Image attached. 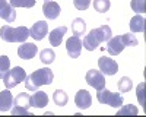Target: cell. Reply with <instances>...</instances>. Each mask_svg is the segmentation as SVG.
<instances>
[{
  "label": "cell",
  "instance_id": "6da1fadb",
  "mask_svg": "<svg viewBox=\"0 0 146 117\" xmlns=\"http://www.w3.org/2000/svg\"><path fill=\"white\" fill-rule=\"evenodd\" d=\"M54 79V73L51 69L42 67L36 69L35 72H32L29 76L25 78V86L28 91H36L42 85H50Z\"/></svg>",
  "mask_w": 146,
  "mask_h": 117
},
{
  "label": "cell",
  "instance_id": "7a4b0ae2",
  "mask_svg": "<svg viewBox=\"0 0 146 117\" xmlns=\"http://www.w3.org/2000/svg\"><path fill=\"white\" fill-rule=\"evenodd\" d=\"M111 35H113L111 28H110L108 25H101V27H98V28L92 29V31L86 35V37L83 38V43H82V44H83V47H85L88 51H94L101 43L108 41L110 38H111Z\"/></svg>",
  "mask_w": 146,
  "mask_h": 117
},
{
  "label": "cell",
  "instance_id": "3957f363",
  "mask_svg": "<svg viewBox=\"0 0 146 117\" xmlns=\"http://www.w3.org/2000/svg\"><path fill=\"white\" fill-rule=\"evenodd\" d=\"M137 45V40L133 34H123L117 35L114 38H110L107 41V51L111 56H117L123 51L126 47H135Z\"/></svg>",
  "mask_w": 146,
  "mask_h": 117
},
{
  "label": "cell",
  "instance_id": "277c9868",
  "mask_svg": "<svg viewBox=\"0 0 146 117\" xmlns=\"http://www.w3.org/2000/svg\"><path fill=\"white\" fill-rule=\"evenodd\" d=\"M28 37H29V29L27 27L12 28L9 25H5L0 28V38L6 43H25Z\"/></svg>",
  "mask_w": 146,
  "mask_h": 117
},
{
  "label": "cell",
  "instance_id": "5b68a950",
  "mask_svg": "<svg viewBox=\"0 0 146 117\" xmlns=\"http://www.w3.org/2000/svg\"><path fill=\"white\" fill-rule=\"evenodd\" d=\"M25 78H27V72L21 66H16L12 70L10 69L7 70V73L3 76V84L7 89H12V88L18 86L21 82L25 80Z\"/></svg>",
  "mask_w": 146,
  "mask_h": 117
},
{
  "label": "cell",
  "instance_id": "8992f818",
  "mask_svg": "<svg viewBox=\"0 0 146 117\" xmlns=\"http://www.w3.org/2000/svg\"><path fill=\"white\" fill-rule=\"evenodd\" d=\"M96 100H98L101 104H105V105H110V107H114V108H118L123 105L124 102V98L120 95V94H115V92H111L105 88H102L101 91H98L96 94Z\"/></svg>",
  "mask_w": 146,
  "mask_h": 117
},
{
  "label": "cell",
  "instance_id": "52a82bcc",
  "mask_svg": "<svg viewBox=\"0 0 146 117\" xmlns=\"http://www.w3.org/2000/svg\"><path fill=\"white\" fill-rule=\"evenodd\" d=\"M85 80H86L89 86H92L96 91H101L102 88H105V78L100 70H95V69L88 70L86 75H85Z\"/></svg>",
  "mask_w": 146,
  "mask_h": 117
},
{
  "label": "cell",
  "instance_id": "ba28073f",
  "mask_svg": "<svg viewBox=\"0 0 146 117\" xmlns=\"http://www.w3.org/2000/svg\"><path fill=\"white\" fill-rule=\"evenodd\" d=\"M48 32V23L45 21H36L29 29V37H32L35 41H41L45 38Z\"/></svg>",
  "mask_w": 146,
  "mask_h": 117
},
{
  "label": "cell",
  "instance_id": "9c48e42d",
  "mask_svg": "<svg viewBox=\"0 0 146 117\" xmlns=\"http://www.w3.org/2000/svg\"><path fill=\"white\" fill-rule=\"evenodd\" d=\"M98 67L100 70H102V73L111 76L115 75L118 72V64L114 58H110V57H100L98 60Z\"/></svg>",
  "mask_w": 146,
  "mask_h": 117
},
{
  "label": "cell",
  "instance_id": "30bf717a",
  "mask_svg": "<svg viewBox=\"0 0 146 117\" xmlns=\"http://www.w3.org/2000/svg\"><path fill=\"white\" fill-rule=\"evenodd\" d=\"M66 50H67V54L70 56V58H78L80 56V51H82V41H80V38L76 37V35L70 37L66 41Z\"/></svg>",
  "mask_w": 146,
  "mask_h": 117
},
{
  "label": "cell",
  "instance_id": "8fae6325",
  "mask_svg": "<svg viewBox=\"0 0 146 117\" xmlns=\"http://www.w3.org/2000/svg\"><path fill=\"white\" fill-rule=\"evenodd\" d=\"M0 18L5 19L9 23L15 22V19H16L15 7L12 6L10 3H7L6 0H0Z\"/></svg>",
  "mask_w": 146,
  "mask_h": 117
},
{
  "label": "cell",
  "instance_id": "7c38bea8",
  "mask_svg": "<svg viewBox=\"0 0 146 117\" xmlns=\"http://www.w3.org/2000/svg\"><path fill=\"white\" fill-rule=\"evenodd\" d=\"M36 53H38V47L32 43H22L18 49V56L23 60H29V58L35 57Z\"/></svg>",
  "mask_w": 146,
  "mask_h": 117
},
{
  "label": "cell",
  "instance_id": "4fadbf2b",
  "mask_svg": "<svg viewBox=\"0 0 146 117\" xmlns=\"http://www.w3.org/2000/svg\"><path fill=\"white\" fill-rule=\"evenodd\" d=\"M60 12H62V9H60L57 2H51V0L44 2V5H42V13H44V16L47 19H56V18H58Z\"/></svg>",
  "mask_w": 146,
  "mask_h": 117
},
{
  "label": "cell",
  "instance_id": "5bb4252c",
  "mask_svg": "<svg viewBox=\"0 0 146 117\" xmlns=\"http://www.w3.org/2000/svg\"><path fill=\"white\" fill-rule=\"evenodd\" d=\"M75 104L78 105V107L80 110H86L91 107V104H92V97H91V94L86 91V89H80L78 91V94L75 95Z\"/></svg>",
  "mask_w": 146,
  "mask_h": 117
},
{
  "label": "cell",
  "instance_id": "9a60e30c",
  "mask_svg": "<svg viewBox=\"0 0 146 117\" xmlns=\"http://www.w3.org/2000/svg\"><path fill=\"white\" fill-rule=\"evenodd\" d=\"M29 104L31 107L44 108L45 105H48V95L44 91H35V94H32L29 98Z\"/></svg>",
  "mask_w": 146,
  "mask_h": 117
},
{
  "label": "cell",
  "instance_id": "2e32d148",
  "mask_svg": "<svg viewBox=\"0 0 146 117\" xmlns=\"http://www.w3.org/2000/svg\"><path fill=\"white\" fill-rule=\"evenodd\" d=\"M66 32H67V28H66V27H58V28L53 29V31L50 32V35H48L50 44H51L53 47H58L60 44H62L63 37H64Z\"/></svg>",
  "mask_w": 146,
  "mask_h": 117
},
{
  "label": "cell",
  "instance_id": "e0dca14e",
  "mask_svg": "<svg viewBox=\"0 0 146 117\" xmlns=\"http://www.w3.org/2000/svg\"><path fill=\"white\" fill-rule=\"evenodd\" d=\"M12 104H13V97H12V92L6 88L5 91H0V111L5 113L9 111Z\"/></svg>",
  "mask_w": 146,
  "mask_h": 117
},
{
  "label": "cell",
  "instance_id": "ac0fdd59",
  "mask_svg": "<svg viewBox=\"0 0 146 117\" xmlns=\"http://www.w3.org/2000/svg\"><path fill=\"white\" fill-rule=\"evenodd\" d=\"M130 31L131 32H143L145 31V18L142 15H136L130 19Z\"/></svg>",
  "mask_w": 146,
  "mask_h": 117
},
{
  "label": "cell",
  "instance_id": "d6986e66",
  "mask_svg": "<svg viewBox=\"0 0 146 117\" xmlns=\"http://www.w3.org/2000/svg\"><path fill=\"white\" fill-rule=\"evenodd\" d=\"M85 31H86V23H85V21L82 18H76L75 21H73V23H72V32H73V35L80 37V35L85 34Z\"/></svg>",
  "mask_w": 146,
  "mask_h": 117
},
{
  "label": "cell",
  "instance_id": "ffe728a7",
  "mask_svg": "<svg viewBox=\"0 0 146 117\" xmlns=\"http://www.w3.org/2000/svg\"><path fill=\"white\" fill-rule=\"evenodd\" d=\"M53 100H54L56 105H58V107H64V105L67 104L69 97H67V94H66L64 91H62V89H56L54 94H53Z\"/></svg>",
  "mask_w": 146,
  "mask_h": 117
},
{
  "label": "cell",
  "instance_id": "44dd1931",
  "mask_svg": "<svg viewBox=\"0 0 146 117\" xmlns=\"http://www.w3.org/2000/svg\"><path fill=\"white\" fill-rule=\"evenodd\" d=\"M29 98H31V97L28 95V94L21 92V94H18V95L13 98V104L18 105V107H25V108H28V107H31Z\"/></svg>",
  "mask_w": 146,
  "mask_h": 117
},
{
  "label": "cell",
  "instance_id": "7402d4cb",
  "mask_svg": "<svg viewBox=\"0 0 146 117\" xmlns=\"http://www.w3.org/2000/svg\"><path fill=\"white\" fill-rule=\"evenodd\" d=\"M54 58H56V53H54L51 49H44V50H41V53H40V60H41L44 64L53 63Z\"/></svg>",
  "mask_w": 146,
  "mask_h": 117
},
{
  "label": "cell",
  "instance_id": "603a6c76",
  "mask_svg": "<svg viewBox=\"0 0 146 117\" xmlns=\"http://www.w3.org/2000/svg\"><path fill=\"white\" fill-rule=\"evenodd\" d=\"M133 88V82L129 76H123L118 80V91L120 92H129Z\"/></svg>",
  "mask_w": 146,
  "mask_h": 117
},
{
  "label": "cell",
  "instance_id": "cb8c5ba5",
  "mask_svg": "<svg viewBox=\"0 0 146 117\" xmlns=\"http://www.w3.org/2000/svg\"><path fill=\"white\" fill-rule=\"evenodd\" d=\"M110 6H111L110 0H94V9L96 12H100V13H105V12H108Z\"/></svg>",
  "mask_w": 146,
  "mask_h": 117
},
{
  "label": "cell",
  "instance_id": "d4e9b609",
  "mask_svg": "<svg viewBox=\"0 0 146 117\" xmlns=\"http://www.w3.org/2000/svg\"><path fill=\"white\" fill-rule=\"evenodd\" d=\"M9 69H10V58L7 56H0V79H3Z\"/></svg>",
  "mask_w": 146,
  "mask_h": 117
},
{
  "label": "cell",
  "instance_id": "484cf974",
  "mask_svg": "<svg viewBox=\"0 0 146 117\" xmlns=\"http://www.w3.org/2000/svg\"><path fill=\"white\" fill-rule=\"evenodd\" d=\"M36 3V0H10V5L13 7H34Z\"/></svg>",
  "mask_w": 146,
  "mask_h": 117
},
{
  "label": "cell",
  "instance_id": "4316f807",
  "mask_svg": "<svg viewBox=\"0 0 146 117\" xmlns=\"http://www.w3.org/2000/svg\"><path fill=\"white\" fill-rule=\"evenodd\" d=\"M130 6H131L133 12H136L137 15H140L145 12V0H131Z\"/></svg>",
  "mask_w": 146,
  "mask_h": 117
},
{
  "label": "cell",
  "instance_id": "83f0119b",
  "mask_svg": "<svg viewBox=\"0 0 146 117\" xmlns=\"http://www.w3.org/2000/svg\"><path fill=\"white\" fill-rule=\"evenodd\" d=\"M139 113V110L135 107V105H131V104H129V105H126V107H123L117 114L118 116H124V114H133V116H136Z\"/></svg>",
  "mask_w": 146,
  "mask_h": 117
},
{
  "label": "cell",
  "instance_id": "f1b7e54d",
  "mask_svg": "<svg viewBox=\"0 0 146 117\" xmlns=\"http://www.w3.org/2000/svg\"><path fill=\"white\" fill-rule=\"evenodd\" d=\"M73 5L78 10H86L91 5V0H73Z\"/></svg>",
  "mask_w": 146,
  "mask_h": 117
},
{
  "label": "cell",
  "instance_id": "f546056e",
  "mask_svg": "<svg viewBox=\"0 0 146 117\" xmlns=\"http://www.w3.org/2000/svg\"><path fill=\"white\" fill-rule=\"evenodd\" d=\"M12 114H15V116H18V114L31 116V113H29V110H28V108H25V107H18V105H15V107L12 108Z\"/></svg>",
  "mask_w": 146,
  "mask_h": 117
},
{
  "label": "cell",
  "instance_id": "4dcf8cb0",
  "mask_svg": "<svg viewBox=\"0 0 146 117\" xmlns=\"http://www.w3.org/2000/svg\"><path fill=\"white\" fill-rule=\"evenodd\" d=\"M143 89H145V84H140L136 89V94H137V100L140 101V105H145V100H143Z\"/></svg>",
  "mask_w": 146,
  "mask_h": 117
},
{
  "label": "cell",
  "instance_id": "1f68e13d",
  "mask_svg": "<svg viewBox=\"0 0 146 117\" xmlns=\"http://www.w3.org/2000/svg\"><path fill=\"white\" fill-rule=\"evenodd\" d=\"M44 2H47V0H44Z\"/></svg>",
  "mask_w": 146,
  "mask_h": 117
}]
</instances>
